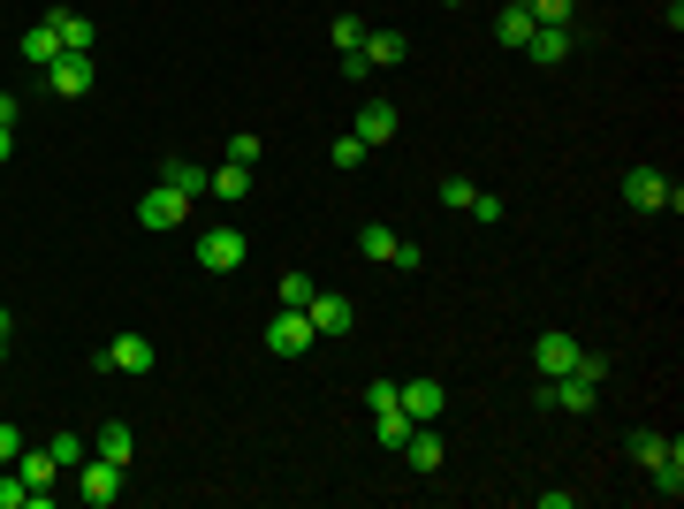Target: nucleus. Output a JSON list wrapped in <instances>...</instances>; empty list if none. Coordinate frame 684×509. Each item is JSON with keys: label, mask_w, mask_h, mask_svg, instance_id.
I'll return each instance as SVG.
<instances>
[{"label": "nucleus", "mask_w": 684, "mask_h": 509, "mask_svg": "<svg viewBox=\"0 0 684 509\" xmlns=\"http://www.w3.org/2000/svg\"><path fill=\"white\" fill-rule=\"evenodd\" d=\"M624 205H639V213H677L684 182H670L662 168H632V175H624Z\"/></svg>", "instance_id": "obj_1"}, {"label": "nucleus", "mask_w": 684, "mask_h": 509, "mask_svg": "<svg viewBox=\"0 0 684 509\" xmlns=\"http://www.w3.org/2000/svg\"><path fill=\"white\" fill-rule=\"evenodd\" d=\"M540 403L547 411H570V418H593L601 411V388L586 372H555V380H540Z\"/></svg>", "instance_id": "obj_2"}, {"label": "nucleus", "mask_w": 684, "mask_h": 509, "mask_svg": "<svg viewBox=\"0 0 684 509\" xmlns=\"http://www.w3.org/2000/svg\"><path fill=\"white\" fill-rule=\"evenodd\" d=\"M312 312H297V305H282V312H274V320H267V350H274V357H305V350H312Z\"/></svg>", "instance_id": "obj_3"}, {"label": "nucleus", "mask_w": 684, "mask_h": 509, "mask_svg": "<svg viewBox=\"0 0 684 509\" xmlns=\"http://www.w3.org/2000/svg\"><path fill=\"white\" fill-rule=\"evenodd\" d=\"M138 221H145V228H182V221H190V190H175V182H153V190L138 198Z\"/></svg>", "instance_id": "obj_4"}, {"label": "nucleus", "mask_w": 684, "mask_h": 509, "mask_svg": "<svg viewBox=\"0 0 684 509\" xmlns=\"http://www.w3.org/2000/svg\"><path fill=\"white\" fill-rule=\"evenodd\" d=\"M244 251H251L244 228H205V236H198V267H205V274H236Z\"/></svg>", "instance_id": "obj_5"}, {"label": "nucleus", "mask_w": 684, "mask_h": 509, "mask_svg": "<svg viewBox=\"0 0 684 509\" xmlns=\"http://www.w3.org/2000/svg\"><path fill=\"white\" fill-rule=\"evenodd\" d=\"M46 84H54V99H84L99 84V69H92V54H61V61H46Z\"/></svg>", "instance_id": "obj_6"}, {"label": "nucleus", "mask_w": 684, "mask_h": 509, "mask_svg": "<svg viewBox=\"0 0 684 509\" xmlns=\"http://www.w3.org/2000/svg\"><path fill=\"white\" fill-rule=\"evenodd\" d=\"M396 403H403V418H411V426H434V418L449 411L441 380H396Z\"/></svg>", "instance_id": "obj_7"}, {"label": "nucleus", "mask_w": 684, "mask_h": 509, "mask_svg": "<svg viewBox=\"0 0 684 509\" xmlns=\"http://www.w3.org/2000/svg\"><path fill=\"white\" fill-rule=\"evenodd\" d=\"M76 495H84L92 509H107L115 495H122V464H107V457H84V464H76Z\"/></svg>", "instance_id": "obj_8"}, {"label": "nucleus", "mask_w": 684, "mask_h": 509, "mask_svg": "<svg viewBox=\"0 0 684 509\" xmlns=\"http://www.w3.org/2000/svg\"><path fill=\"white\" fill-rule=\"evenodd\" d=\"M92 365H107V372H153V335H115Z\"/></svg>", "instance_id": "obj_9"}, {"label": "nucleus", "mask_w": 684, "mask_h": 509, "mask_svg": "<svg viewBox=\"0 0 684 509\" xmlns=\"http://www.w3.org/2000/svg\"><path fill=\"white\" fill-rule=\"evenodd\" d=\"M403 457H411V472H426V480H434V472L449 464V441H441L434 426H411V434H403Z\"/></svg>", "instance_id": "obj_10"}, {"label": "nucleus", "mask_w": 684, "mask_h": 509, "mask_svg": "<svg viewBox=\"0 0 684 509\" xmlns=\"http://www.w3.org/2000/svg\"><path fill=\"white\" fill-rule=\"evenodd\" d=\"M532 357H540V380H555V372H570V365H578V335L547 328V335L532 342Z\"/></svg>", "instance_id": "obj_11"}, {"label": "nucleus", "mask_w": 684, "mask_h": 509, "mask_svg": "<svg viewBox=\"0 0 684 509\" xmlns=\"http://www.w3.org/2000/svg\"><path fill=\"white\" fill-rule=\"evenodd\" d=\"M524 61H540V69L570 61V23H540V31L524 38Z\"/></svg>", "instance_id": "obj_12"}, {"label": "nucleus", "mask_w": 684, "mask_h": 509, "mask_svg": "<svg viewBox=\"0 0 684 509\" xmlns=\"http://www.w3.org/2000/svg\"><path fill=\"white\" fill-rule=\"evenodd\" d=\"M396 130H403V115H396L388 99H365V107H357V130H350V138H365V145H388Z\"/></svg>", "instance_id": "obj_13"}, {"label": "nucleus", "mask_w": 684, "mask_h": 509, "mask_svg": "<svg viewBox=\"0 0 684 509\" xmlns=\"http://www.w3.org/2000/svg\"><path fill=\"white\" fill-rule=\"evenodd\" d=\"M305 312H312V335H350V320H357V305H350V297H320V289H312V305H305Z\"/></svg>", "instance_id": "obj_14"}, {"label": "nucleus", "mask_w": 684, "mask_h": 509, "mask_svg": "<svg viewBox=\"0 0 684 509\" xmlns=\"http://www.w3.org/2000/svg\"><path fill=\"white\" fill-rule=\"evenodd\" d=\"M46 23H54V38H61V54H92V38H99V31H92V15H76V8H54Z\"/></svg>", "instance_id": "obj_15"}, {"label": "nucleus", "mask_w": 684, "mask_h": 509, "mask_svg": "<svg viewBox=\"0 0 684 509\" xmlns=\"http://www.w3.org/2000/svg\"><path fill=\"white\" fill-rule=\"evenodd\" d=\"M15 480H23L31 495H54V480H61V464H54V449H23V457H15Z\"/></svg>", "instance_id": "obj_16"}, {"label": "nucleus", "mask_w": 684, "mask_h": 509, "mask_svg": "<svg viewBox=\"0 0 684 509\" xmlns=\"http://www.w3.org/2000/svg\"><path fill=\"white\" fill-rule=\"evenodd\" d=\"M92 457H107V464H130V457H138V434H130L122 418H107V426L92 434Z\"/></svg>", "instance_id": "obj_17"}, {"label": "nucleus", "mask_w": 684, "mask_h": 509, "mask_svg": "<svg viewBox=\"0 0 684 509\" xmlns=\"http://www.w3.org/2000/svg\"><path fill=\"white\" fill-rule=\"evenodd\" d=\"M647 472H654V495H662V502H677V495H684V449H677V441H670Z\"/></svg>", "instance_id": "obj_18"}, {"label": "nucleus", "mask_w": 684, "mask_h": 509, "mask_svg": "<svg viewBox=\"0 0 684 509\" xmlns=\"http://www.w3.org/2000/svg\"><path fill=\"white\" fill-rule=\"evenodd\" d=\"M357 54H365V69H396V61L411 54V38H403V31H373Z\"/></svg>", "instance_id": "obj_19"}, {"label": "nucleus", "mask_w": 684, "mask_h": 509, "mask_svg": "<svg viewBox=\"0 0 684 509\" xmlns=\"http://www.w3.org/2000/svg\"><path fill=\"white\" fill-rule=\"evenodd\" d=\"M495 31H503V46H510V54H524V38H532L540 23H532V8H524V0H503V15H495Z\"/></svg>", "instance_id": "obj_20"}, {"label": "nucleus", "mask_w": 684, "mask_h": 509, "mask_svg": "<svg viewBox=\"0 0 684 509\" xmlns=\"http://www.w3.org/2000/svg\"><path fill=\"white\" fill-rule=\"evenodd\" d=\"M205 190H213L221 205H244V198H251V168H236V161H228V168L205 175Z\"/></svg>", "instance_id": "obj_21"}, {"label": "nucleus", "mask_w": 684, "mask_h": 509, "mask_svg": "<svg viewBox=\"0 0 684 509\" xmlns=\"http://www.w3.org/2000/svg\"><path fill=\"white\" fill-rule=\"evenodd\" d=\"M23 61H38V69H46V61H61V38H54V23H31V31H23Z\"/></svg>", "instance_id": "obj_22"}, {"label": "nucleus", "mask_w": 684, "mask_h": 509, "mask_svg": "<svg viewBox=\"0 0 684 509\" xmlns=\"http://www.w3.org/2000/svg\"><path fill=\"white\" fill-rule=\"evenodd\" d=\"M396 244H403V236H396L388 221H365V228H357V251H365V259H396Z\"/></svg>", "instance_id": "obj_23"}, {"label": "nucleus", "mask_w": 684, "mask_h": 509, "mask_svg": "<svg viewBox=\"0 0 684 509\" xmlns=\"http://www.w3.org/2000/svg\"><path fill=\"white\" fill-rule=\"evenodd\" d=\"M373 434H380L388 449H403V434H411V418H403V403H388V411H373Z\"/></svg>", "instance_id": "obj_24"}, {"label": "nucleus", "mask_w": 684, "mask_h": 509, "mask_svg": "<svg viewBox=\"0 0 684 509\" xmlns=\"http://www.w3.org/2000/svg\"><path fill=\"white\" fill-rule=\"evenodd\" d=\"M46 449H54V464H61V472H76V464L92 457V441H84V434H54Z\"/></svg>", "instance_id": "obj_25"}, {"label": "nucleus", "mask_w": 684, "mask_h": 509, "mask_svg": "<svg viewBox=\"0 0 684 509\" xmlns=\"http://www.w3.org/2000/svg\"><path fill=\"white\" fill-rule=\"evenodd\" d=\"M161 182H175V190H190V198H198V190H205V168H190V161H168V168H161Z\"/></svg>", "instance_id": "obj_26"}, {"label": "nucleus", "mask_w": 684, "mask_h": 509, "mask_svg": "<svg viewBox=\"0 0 684 509\" xmlns=\"http://www.w3.org/2000/svg\"><path fill=\"white\" fill-rule=\"evenodd\" d=\"M357 46H365V23L342 8V15H335V54H357Z\"/></svg>", "instance_id": "obj_27"}, {"label": "nucleus", "mask_w": 684, "mask_h": 509, "mask_svg": "<svg viewBox=\"0 0 684 509\" xmlns=\"http://www.w3.org/2000/svg\"><path fill=\"white\" fill-rule=\"evenodd\" d=\"M365 153H373L365 138H335V153H328V161H335V168L350 175V168H365Z\"/></svg>", "instance_id": "obj_28"}, {"label": "nucleus", "mask_w": 684, "mask_h": 509, "mask_svg": "<svg viewBox=\"0 0 684 509\" xmlns=\"http://www.w3.org/2000/svg\"><path fill=\"white\" fill-rule=\"evenodd\" d=\"M274 289H282V305H297V312H305V305H312V282H305V274H297V267H290V274H282V282H274Z\"/></svg>", "instance_id": "obj_29"}, {"label": "nucleus", "mask_w": 684, "mask_h": 509, "mask_svg": "<svg viewBox=\"0 0 684 509\" xmlns=\"http://www.w3.org/2000/svg\"><path fill=\"white\" fill-rule=\"evenodd\" d=\"M472 190H480L472 175H449V182H441V205H457V213H464V205H472Z\"/></svg>", "instance_id": "obj_30"}, {"label": "nucleus", "mask_w": 684, "mask_h": 509, "mask_svg": "<svg viewBox=\"0 0 684 509\" xmlns=\"http://www.w3.org/2000/svg\"><path fill=\"white\" fill-rule=\"evenodd\" d=\"M464 213H472V221H487V228H495V221H503V198H495V190H472V205H464Z\"/></svg>", "instance_id": "obj_31"}, {"label": "nucleus", "mask_w": 684, "mask_h": 509, "mask_svg": "<svg viewBox=\"0 0 684 509\" xmlns=\"http://www.w3.org/2000/svg\"><path fill=\"white\" fill-rule=\"evenodd\" d=\"M524 8H532V23H570L578 0H524Z\"/></svg>", "instance_id": "obj_32"}, {"label": "nucleus", "mask_w": 684, "mask_h": 509, "mask_svg": "<svg viewBox=\"0 0 684 509\" xmlns=\"http://www.w3.org/2000/svg\"><path fill=\"white\" fill-rule=\"evenodd\" d=\"M388 267H403V274H418V267H426V244H396V259H388Z\"/></svg>", "instance_id": "obj_33"}, {"label": "nucleus", "mask_w": 684, "mask_h": 509, "mask_svg": "<svg viewBox=\"0 0 684 509\" xmlns=\"http://www.w3.org/2000/svg\"><path fill=\"white\" fill-rule=\"evenodd\" d=\"M662 449H670V441H662V434H632V457H639V464H654V457H662Z\"/></svg>", "instance_id": "obj_34"}, {"label": "nucleus", "mask_w": 684, "mask_h": 509, "mask_svg": "<svg viewBox=\"0 0 684 509\" xmlns=\"http://www.w3.org/2000/svg\"><path fill=\"white\" fill-rule=\"evenodd\" d=\"M23 502H31V487H23V480L8 472V480H0V509H23Z\"/></svg>", "instance_id": "obj_35"}, {"label": "nucleus", "mask_w": 684, "mask_h": 509, "mask_svg": "<svg viewBox=\"0 0 684 509\" xmlns=\"http://www.w3.org/2000/svg\"><path fill=\"white\" fill-rule=\"evenodd\" d=\"M15 457H23V434H15V426H0V464H15Z\"/></svg>", "instance_id": "obj_36"}, {"label": "nucleus", "mask_w": 684, "mask_h": 509, "mask_svg": "<svg viewBox=\"0 0 684 509\" xmlns=\"http://www.w3.org/2000/svg\"><path fill=\"white\" fill-rule=\"evenodd\" d=\"M15 115H23V107H15V92H0V122H15Z\"/></svg>", "instance_id": "obj_37"}, {"label": "nucleus", "mask_w": 684, "mask_h": 509, "mask_svg": "<svg viewBox=\"0 0 684 509\" xmlns=\"http://www.w3.org/2000/svg\"><path fill=\"white\" fill-rule=\"evenodd\" d=\"M8 153H15V122H0V161H8Z\"/></svg>", "instance_id": "obj_38"}, {"label": "nucleus", "mask_w": 684, "mask_h": 509, "mask_svg": "<svg viewBox=\"0 0 684 509\" xmlns=\"http://www.w3.org/2000/svg\"><path fill=\"white\" fill-rule=\"evenodd\" d=\"M0 335H8V305H0Z\"/></svg>", "instance_id": "obj_39"}, {"label": "nucleus", "mask_w": 684, "mask_h": 509, "mask_svg": "<svg viewBox=\"0 0 684 509\" xmlns=\"http://www.w3.org/2000/svg\"><path fill=\"white\" fill-rule=\"evenodd\" d=\"M441 8H464V0H441Z\"/></svg>", "instance_id": "obj_40"}, {"label": "nucleus", "mask_w": 684, "mask_h": 509, "mask_svg": "<svg viewBox=\"0 0 684 509\" xmlns=\"http://www.w3.org/2000/svg\"><path fill=\"white\" fill-rule=\"evenodd\" d=\"M0 357H8V335H0Z\"/></svg>", "instance_id": "obj_41"}]
</instances>
